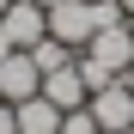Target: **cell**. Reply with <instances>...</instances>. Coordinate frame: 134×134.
Masks as SVG:
<instances>
[{"instance_id": "1", "label": "cell", "mask_w": 134, "mask_h": 134, "mask_svg": "<svg viewBox=\"0 0 134 134\" xmlns=\"http://www.w3.org/2000/svg\"><path fill=\"white\" fill-rule=\"evenodd\" d=\"M49 37L67 43V49H85L98 37V0H61V6H49Z\"/></svg>"}, {"instance_id": "2", "label": "cell", "mask_w": 134, "mask_h": 134, "mask_svg": "<svg viewBox=\"0 0 134 134\" xmlns=\"http://www.w3.org/2000/svg\"><path fill=\"white\" fill-rule=\"evenodd\" d=\"M85 55L104 61L110 73H128V67H134V18H110V25H98V37L85 43Z\"/></svg>"}, {"instance_id": "3", "label": "cell", "mask_w": 134, "mask_h": 134, "mask_svg": "<svg viewBox=\"0 0 134 134\" xmlns=\"http://www.w3.org/2000/svg\"><path fill=\"white\" fill-rule=\"evenodd\" d=\"M37 92H43V67L31 61V49H12L6 61H0V98L6 104H25Z\"/></svg>"}, {"instance_id": "4", "label": "cell", "mask_w": 134, "mask_h": 134, "mask_svg": "<svg viewBox=\"0 0 134 134\" xmlns=\"http://www.w3.org/2000/svg\"><path fill=\"white\" fill-rule=\"evenodd\" d=\"M85 110L98 116V128H104V134H122V128H134V92H128L122 79H110L104 92H92V104H85Z\"/></svg>"}, {"instance_id": "5", "label": "cell", "mask_w": 134, "mask_h": 134, "mask_svg": "<svg viewBox=\"0 0 134 134\" xmlns=\"http://www.w3.org/2000/svg\"><path fill=\"white\" fill-rule=\"evenodd\" d=\"M0 31H6L12 49H31L37 37H49V12H43L37 0H12V6L0 12Z\"/></svg>"}, {"instance_id": "6", "label": "cell", "mask_w": 134, "mask_h": 134, "mask_svg": "<svg viewBox=\"0 0 134 134\" xmlns=\"http://www.w3.org/2000/svg\"><path fill=\"white\" fill-rule=\"evenodd\" d=\"M43 98H49L61 116H67V110H79V104H92V92H85V79H79V61L49 67V73H43Z\"/></svg>"}, {"instance_id": "7", "label": "cell", "mask_w": 134, "mask_h": 134, "mask_svg": "<svg viewBox=\"0 0 134 134\" xmlns=\"http://www.w3.org/2000/svg\"><path fill=\"white\" fill-rule=\"evenodd\" d=\"M12 116H18V134H61V110L49 98H25V104H12Z\"/></svg>"}, {"instance_id": "8", "label": "cell", "mask_w": 134, "mask_h": 134, "mask_svg": "<svg viewBox=\"0 0 134 134\" xmlns=\"http://www.w3.org/2000/svg\"><path fill=\"white\" fill-rule=\"evenodd\" d=\"M79 49H67V43H55V37H37L31 43V61L43 67V73H49V67H61V61H73Z\"/></svg>"}, {"instance_id": "9", "label": "cell", "mask_w": 134, "mask_h": 134, "mask_svg": "<svg viewBox=\"0 0 134 134\" xmlns=\"http://www.w3.org/2000/svg\"><path fill=\"white\" fill-rule=\"evenodd\" d=\"M61 134H104V128H98V116H92V110L79 104V110H67V116H61Z\"/></svg>"}, {"instance_id": "10", "label": "cell", "mask_w": 134, "mask_h": 134, "mask_svg": "<svg viewBox=\"0 0 134 134\" xmlns=\"http://www.w3.org/2000/svg\"><path fill=\"white\" fill-rule=\"evenodd\" d=\"M0 134H18V116H12V104H0Z\"/></svg>"}, {"instance_id": "11", "label": "cell", "mask_w": 134, "mask_h": 134, "mask_svg": "<svg viewBox=\"0 0 134 134\" xmlns=\"http://www.w3.org/2000/svg\"><path fill=\"white\" fill-rule=\"evenodd\" d=\"M116 6H122V18H134V0H116Z\"/></svg>"}, {"instance_id": "12", "label": "cell", "mask_w": 134, "mask_h": 134, "mask_svg": "<svg viewBox=\"0 0 134 134\" xmlns=\"http://www.w3.org/2000/svg\"><path fill=\"white\" fill-rule=\"evenodd\" d=\"M122 85H128V92H134V67H128V73H122Z\"/></svg>"}, {"instance_id": "13", "label": "cell", "mask_w": 134, "mask_h": 134, "mask_svg": "<svg viewBox=\"0 0 134 134\" xmlns=\"http://www.w3.org/2000/svg\"><path fill=\"white\" fill-rule=\"evenodd\" d=\"M37 6H43V12H49V6H61V0H37Z\"/></svg>"}, {"instance_id": "14", "label": "cell", "mask_w": 134, "mask_h": 134, "mask_svg": "<svg viewBox=\"0 0 134 134\" xmlns=\"http://www.w3.org/2000/svg\"><path fill=\"white\" fill-rule=\"evenodd\" d=\"M6 6H12V0H0V12H6Z\"/></svg>"}, {"instance_id": "15", "label": "cell", "mask_w": 134, "mask_h": 134, "mask_svg": "<svg viewBox=\"0 0 134 134\" xmlns=\"http://www.w3.org/2000/svg\"><path fill=\"white\" fill-rule=\"evenodd\" d=\"M122 134H134V128H122Z\"/></svg>"}, {"instance_id": "16", "label": "cell", "mask_w": 134, "mask_h": 134, "mask_svg": "<svg viewBox=\"0 0 134 134\" xmlns=\"http://www.w3.org/2000/svg\"><path fill=\"white\" fill-rule=\"evenodd\" d=\"M0 104H6V98H0Z\"/></svg>"}]
</instances>
